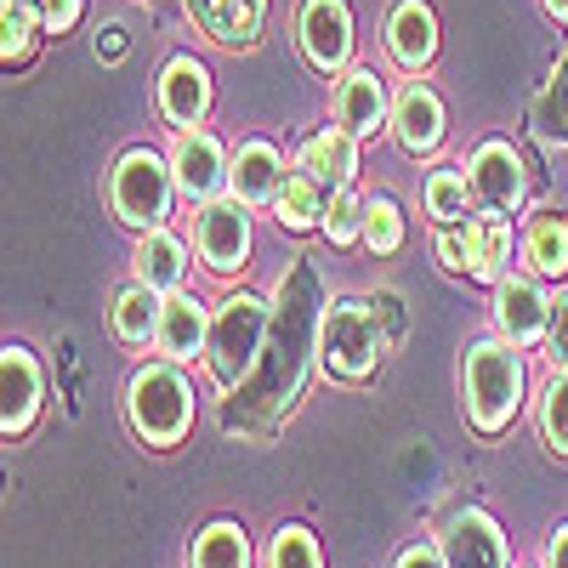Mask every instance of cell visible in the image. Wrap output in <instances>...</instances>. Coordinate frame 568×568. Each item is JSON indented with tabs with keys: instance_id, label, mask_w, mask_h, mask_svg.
Here are the masks:
<instances>
[{
	"instance_id": "1",
	"label": "cell",
	"mask_w": 568,
	"mask_h": 568,
	"mask_svg": "<svg viewBox=\"0 0 568 568\" xmlns=\"http://www.w3.org/2000/svg\"><path fill=\"white\" fill-rule=\"evenodd\" d=\"M318 278L307 262L291 267V278L278 284V324H273V342L256 364V375L245 387H233L227 409H222V433H240V438H267L273 426L291 415V404L302 398L307 382V336H318Z\"/></svg>"
},
{
	"instance_id": "30",
	"label": "cell",
	"mask_w": 568,
	"mask_h": 568,
	"mask_svg": "<svg viewBox=\"0 0 568 568\" xmlns=\"http://www.w3.org/2000/svg\"><path fill=\"white\" fill-rule=\"evenodd\" d=\"M409 240V216L393 194H369V211H364V245L375 256H398Z\"/></svg>"
},
{
	"instance_id": "17",
	"label": "cell",
	"mask_w": 568,
	"mask_h": 568,
	"mask_svg": "<svg viewBox=\"0 0 568 568\" xmlns=\"http://www.w3.org/2000/svg\"><path fill=\"white\" fill-rule=\"evenodd\" d=\"M296 171H307L324 194H342L358 182V136L347 125H318L296 149Z\"/></svg>"
},
{
	"instance_id": "35",
	"label": "cell",
	"mask_w": 568,
	"mask_h": 568,
	"mask_svg": "<svg viewBox=\"0 0 568 568\" xmlns=\"http://www.w3.org/2000/svg\"><path fill=\"white\" fill-rule=\"evenodd\" d=\"M34 12H40L45 34H69L85 18V0H34Z\"/></svg>"
},
{
	"instance_id": "34",
	"label": "cell",
	"mask_w": 568,
	"mask_h": 568,
	"mask_svg": "<svg viewBox=\"0 0 568 568\" xmlns=\"http://www.w3.org/2000/svg\"><path fill=\"white\" fill-rule=\"evenodd\" d=\"M267 568H324V551H318V535L302 529V524H284L267 546Z\"/></svg>"
},
{
	"instance_id": "9",
	"label": "cell",
	"mask_w": 568,
	"mask_h": 568,
	"mask_svg": "<svg viewBox=\"0 0 568 568\" xmlns=\"http://www.w3.org/2000/svg\"><path fill=\"white\" fill-rule=\"evenodd\" d=\"M466 182L478 194V211H495V216H517L529 200V165L506 136H484L466 154Z\"/></svg>"
},
{
	"instance_id": "28",
	"label": "cell",
	"mask_w": 568,
	"mask_h": 568,
	"mask_svg": "<svg viewBox=\"0 0 568 568\" xmlns=\"http://www.w3.org/2000/svg\"><path fill=\"white\" fill-rule=\"evenodd\" d=\"M40 34H45V23L34 12V0H0V63H7V74L34 58Z\"/></svg>"
},
{
	"instance_id": "12",
	"label": "cell",
	"mask_w": 568,
	"mask_h": 568,
	"mask_svg": "<svg viewBox=\"0 0 568 568\" xmlns=\"http://www.w3.org/2000/svg\"><path fill=\"white\" fill-rule=\"evenodd\" d=\"M296 45L307 69L347 74L353 69V7L347 0H302L296 7Z\"/></svg>"
},
{
	"instance_id": "19",
	"label": "cell",
	"mask_w": 568,
	"mask_h": 568,
	"mask_svg": "<svg viewBox=\"0 0 568 568\" xmlns=\"http://www.w3.org/2000/svg\"><path fill=\"white\" fill-rule=\"evenodd\" d=\"M387 58L404 74H420L438 58V12L426 7V0H398L387 12Z\"/></svg>"
},
{
	"instance_id": "41",
	"label": "cell",
	"mask_w": 568,
	"mask_h": 568,
	"mask_svg": "<svg viewBox=\"0 0 568 568\" xmlns=\"http://www.w3.org/2000/svg\"><path fill=\"white\" fill-rule=\"evenodd\" d=\"M540 7H546V12L557 18V23H568V0H540Z\"/></svg>"
},
{
	"instance_id": "15",
	"label": "cell",
	"mask_w": 568,
	"mask_h": 568,
	"mask_svg": "<svg viewBox=\"0 0 568 568\" xmlns=\"http://www.w3.org/2000/svg\"><path fill=\"white\" fill-rule=\"evenodd\" d=\"M444 131H449L444 98L426 80H409L398 98H393V142H398L409 160H433L444 149Z\"/></svg>"
},
{
	"instance_id": "11",
	"label": "cell",
	"mask_w": 568,
	"mask_h": 568,
	"mask_svg": "<svg viewBox=\"0 0 568 568\" xmlns=\"http://www.w3.org/2000/svg\"><path fill=\"white\" fill-rule=\"evenodd\" d=\"M489 318H495V336H506L511 347H540L546 342V324H551V296H546V278L524 273H506L489 296Z\"/></svg>"
},
{
	"instance_id": "37",
	"label": "cell",
	"mask_w": 568,
	"mask_h": 568,
	"mask_svg": "<svg viewBox=\"0 0 568 568\" xmlns=\"http://www.w3.org/2000/svg\"><path fill=\"white\" fill-rule=\"evenodd\" d=\"M393 568H449V557H444V546H409Z\"/></svg>"
},
{
	"instance_id": "21",
	"label": "cell",
	"mask_w": 568,
	"mask_h": 568,
	"mask_svg": "<svg viewBox=\"0 0 568 568\" xmlns=\"http://www.w3.org/2000/svg\"><path fill=\"white\" fill-rule=\"evenodd\" d=\"M284 154L273 149L267 136H245L240 149H233V176H227V194H240L251 211L256 205H273V194L284 187Z\"/></svg>"
},
{
	"instance_id": "39",
	"label": "cell",
	"mask_w": 568,
	"mask_h": 568,
	"mask_svg": "<svg viewBox=\"0 0 568 568\" xmlns=\"http://www.w3.org/2000/svg\"><path fill=\"white\" fill-rule=\"evenodd\" d=\"M375 307H382V318H387L393 336H404V302H398L393 291H382V296H375Z\"/></svg>"
},
{
	"instance_id": "32",
	"label": "cell",
	"mask_w": 568,
	"mask_h": 568,
	"mask_svg": "<svg viewBox=\"0 0 568 568\" xmlns=\"http://www.w3.org/2000/svg\"><path fill=\"white\" fill-rule=\"evenodd\" d=\"M535 420H540L546 449L568 460V369H551V382L540 387V409H535Z\"/></svg>"
},
{
	"instance_id": "31",
	"label": "cell",
	"mask_w": 568,
	"mask_h": 568,
	"mask_svg": "<svg viewBox=\"0 0 568 568\" xmlns=\"http://www.w3.org/2000/svg\"><path fill=\"white\" fill-rule=\"evenodd\" d=\"M364 211H369V194H358V187H342V194H329L318 233H324L329 245H364Z\"/></svg>"
},
{
	"instance_id": "4",
	"label": "cell",
	"mask_w": 568,
	"mask_h": 568,
	"mask_svg": "<svg viewBox=\"0 0 568 568\" xmlns=\"http://www.w3.org/2000/svg\"><path fill=\"white\" fill-rule=\"evenodd\" d=\"M125 415H131V433L149 449H171L194 433V382L182 375L176 358L142 364L125 387Z\"/></svg>"
},
{
	"instance_id": "29",
	"label": "cell",
	"mask_w": 568,
	"mask_h": 568,
	"mask_svg": "<svg viewBox=\"0 0 568 568\" xmlns=\"http://www.w3.org/2000/svg\"><path fill=\"white\" fill-rule=\"evenodd\" d=\"M187 568H251V535L240 524H205L187 546Z\"/></svg>"
},
{
	"instance_id": "22",
	"label": "cell",
	"mask_w": 568,
	"mask_h": 568,
	"mask_svg": "<svg viewBox=\"0 0 568 568\" xmlns=\"http://www.w3.org/2000/svg\"><path fill=\"white\" fill-rule=\"evenodd\" d=\"M517 262L546 284H562L568 278V211H540L524 227V240H517Z\"/></svg>"
},
{
	"instance_id": "33",
	"label": "cell",
	"mask_w": 568,
	"mask_h": 568,
	"mask_svg": "<svg viewBox=\"0 0 568 568\" xmlns=\"http://www.w3.org/2000/svg\"><path fill=\"white\" fill-rule=\"evenodd\" d=\"M535 131L551 142V149H568V58L557 63L551 85L540 91V109H535Z\"/></svg>"
},
{
	"instance_id": "8",
	"label": "cell",
	"mask_w": 568,
	"mask_h": 568,
	"mask_svg": "<svg viewBox=\"0 0 568 568\" xmlns=\"http://www.w3.org/2000/svg\"><path fill=\"white\" fill-rule=\"evenodd\" d=\"M194 251H200V262H205L211 273L233 278V273L251 262V251H256L251 205H245L240 194H222V200L200 205V211H194Z\"/></svg>"
},
{
	"instance_id": "20",
	"label": "cell",
	"mask_w": 568,
	"mask_h": 568,
	"mask_svg": "<svg viewBox=\"0 0 568 568\" xmlns=\"http://www.w3.org/2000/svg\"><path fill=\"white\" fill-rule=\"evenodd\" d=\"M205 342H211V307L200 296H187V291L165 296L160 329H154V353L187 364V358H205Z\"/></svg>"
},
{
	"instance_id": "16",
	"label": "cell",
	"mask_w": 568,
	"mask_h": 568,
	"mask_svg": "<svg viewBox=\"0 0 568 568\" xmlns=\"http://www.w3.org/2000/svg\"><path fill=\"white\" fill-rule=\"evenodd\" d=\"M444 557H449V568H511V551H506V535H500V524L489 511H478V506H466V511H455L449 524H444Z\"/></svg>"
},
{
	"instance_id": "24",
	"label": "cell",
	"mask_w": 568,
	"mask_h": 568,
	"mask_svg": "<svg viewBox=\"0 0 568 568\" xmlns=\"http://www.w3.org/2000/svg\"><path fill=\"white\" fill-rule=\"evenodd\" d=\"M131 278L154 284L160 296H176L182 284H187V245L176 240L171 227L142 233V240H136V256H131Z\"/></svg>"
},
{
	"instance_id": "27",
	"label": "cell",
	"mask_w": 568,
	"mask_h": 568,
	"mask_svg": "<svg viewBox=\"0 0 568 568\" xmlns=\"http://www.w3.org/2000/svg\"><path fill=\"white\" fill-rule=\"evenodd\" d=\"M420 205H426V216H433V227L466 222L471 211H478V194H471V182H466V165H449V171H433V176H426Z\"/></svg>"
},
{
	"instance_id": "7",
	"label": "cell",
	"mask_w": 568,
	"mask_h": 568,
	"mask_svg": "<svg viewBox=\"0 0 568 568\" xmlns=\"http://www.w3.org/2000/svg\"><path fill=\"white\" fill-rule=\"evenodd\" d=\"M171 200H182L171 154H160V149H125L114 160V171H109V205H114V216L125 227H136V233L165 227Z\"/></svg>"
},
{
	"instance_id": "23",
	"label": "cell",
	"mask_w": 568,
	"mask_h": 568,
	"mask_svg": "<svg viewBox=\"0 0 568 568\" xmlns=\"http://www.w3.org/2000/svg\"><path fill=\"white\" fill-rule=\"evenodd\" d=\"M182 7L216 45H251L267 18V0H182Z\"/></svg>"
},
{
	"instance_id": "40",
	"label": "cell",
	"mask_w": 568,
	"mask_h": 568,
	"mask_svg": "<svg viewBox=\"0 0 568 568\" xmlns=\"http://www.w3.org/2000/svg\"><path fill=\"white\" fill-rule=\"evenodd\" d=\"M546 568H568V524L551 529V540H546Z\"/></svg>"
},
{
	"instance_id": "36",
	"label": "cell",
	"mask_w": 568,
	"mask_h": 568,
	"mask_svg": "<svg viewBox=\"0 0 568 568\" xmlns=\"http://www.w3.org/2000/svg\"><path fill=\"white\" fill-rule=\"evenodd\" d=\"M546 358H551V369H568V291L551 302V324H546Z\"/></svg>"
},
{
	"instance_id": "14",
	"label": "cell",
	"mask_w": 568,
	"mask_h": 568,
	"mask_svg": "<svg viewBox=\"0 0 568 568\" xmlns=\"http://www.w3.org/2000/svg\"><path fill=\"white\" fill-rule=\"evenodd\" d=\"M329 120L347 125L358 142H364V136L393 131V98H387V80L375 74V69H347V74H336V91H329Z\"/></svg>"
},
{
	"instance_id": "3",
	"label": "cell",
	"mask_w": 568,
	"mask_h": 568,
	"mask_svg": "<svg viewBox=\"0 0 568 568\" xmlns=\"http://www.w3.org/2000/svg\"><path fill=\"white\" fill-rule=\"evenodd\" d=\"M393 342L398 336L387 329L375 296H336L318 318L313 353H318V369L336 375V382H369V375L387 364Z\"/></svg>"
},
{
	"instance_id": "26",
	"label": "cell",
	"mask_w": 568,
	"mask_h": 568,
	"mask_svg": "<svg viewBox=\"0 0 568 568\" xmlns=\"http://www.w3.org/2000/svg\"><path fill=\"white\" fill-rule=\"evenodd\" d=\"M324 205H329V194H324V187L307 176V171H291V176H284V187H278V194H273V222L284 227V233H313L318 222H324Z\"/></svg>"
},
{
	"instance_id": "5",
	"label": "cell",
	"mask_w": 568,
	"mask_h": 568,
	"mask_svg": "<svg viewBox=\"0 0 568 568\" xmlns=\"http://www.w3.org/2000/svg\"><path fill=\"white\" fill-rule=\"evenodd\" d=\"M267 329H273V307L251 291H233L211 307V342H205V364L216 375V387H245L262 353H267Z\"/></svg>"
},
{
	"instance_id": "38",
	"label": "cell",
	"mask_w": 568,
	"mask_h": 568,
	"mask_svg": "<svg viewBox=\"0 0 568 568\" xmlns=\"http://www.w3.org/2000/svg\"><path fill=\"white\" fill-rule=\"evenodd\" d=\"M98 58H125V29L120 23H103L98 29Z\"/></svg>"
},
{
	"instance_id": "2",
	"label": "cell",
	"mask_w": 568,
	"mask_h": 568,
	"mask_svg": "<svg viewBox=\"0 0 568 568\" xmlns=\"http://www.w3.org/2000/svg\"><path fill=\"white\" fill-rule=\"evenodd\" d=\"M529 398V369H524V347H511L506 336H484L466 347V364H460V404H466V420L478 426L484 438H500L506 426L517 420Z\"/></svg>"
},
{
	"instance_id": "10",
	"label": "cell",
	"mask_w": 568,
	"mask_h": 568,
	"mask_svg": "<svg viewBox=\"0 0 568 568\" xmlns=\"http://www.w3.org/2000/svg\"><path fill=\"white\" fill-rule=\"evenodd\" d=\"M171 171H176V194L187 205H211L227 194V176H233V154L222 149V136L205 125H187L171 136Z\"/></svg>"
},
{
	"instance_id": "18",
	"label": "cell",
	"mask_w": 568,
	"mask_h": 568,
	"mask_svg": "<svg viewBox=\"0 0 568 568\" xmlns=\"http://www.w3.org/2000/svg\"><path fill=\"white\" fill-rule=\"evenodd\" d=\"M160 114H165L176 131L205 125V114H211V69H205L200 58L176 52V58L160 69Z\"/></svg>"
},
{
	"instance_id": "25",
	"label": "cell",
	"mask_w": 568,
	"mask_h": 568,
	"mask_svg": "<svg viewBox=\"0 0 568 568\" xmlns=\"http://www.w3.org/2000/svg\"><path fill=\"white\" fill-rule=\"evenodd\" d=\"M160 307H165V296L154 291V284L131 278L125 291L114 296V307H109L114 336H120L125 347H149V342H154V329H160Z\"/></svg>"
},
{
	"instance_id": "6",
	"label": "cell",
	"mask_w": 568,
	"mask_h": 568,
	"mask_svg": "<svg viewBox=\"0 0 568 568\" xmlns=\"http://www.w3.org/2000/svg\"><path fill=\"white\" fill-rule=\"evenodd\" d=\"M433 256L444 273L455 278H478V284H495L511 273V256H517V240H511V216H495V211H471L466 222H449V227H433Z\"/></svg>"
},
{
	"instance_id": "13",
	"label": "cell",
	"mask_w": 568,
	"mask_h": 568,
	"mask_svg": "<svg viewBox=\"0 0 568 568\" xmlns=\"http://www.w3.org/2000/svg\"><path fill=\"white\" fill-rule=\"evenodd\" d=\"M40 409H45V369L23 342H7V353H0V433H7V444L29 433Z\"/></svg>"
}]
</instances>
